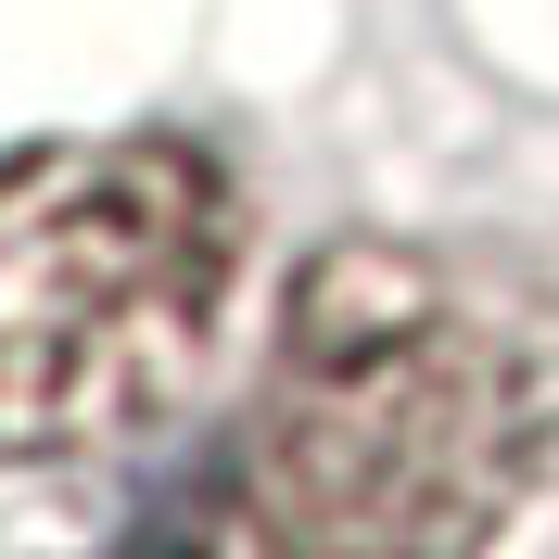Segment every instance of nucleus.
Returning <instances> with one entry per match:
<instances>
[{"label":"nucleus","instance_id":"nucleus-1","mask_svg":"<svg viewBox=\"0 0 559 559\" xmlns=\"http://www.w3.org/2000/svg\"><path fill=\"white\" fill-rule=\"evenodd\" d=\"M204 534L509 547L559 522V318L419 242H331L267 331Z\"/></svg>","mask_w":559,"mask_h":559},{"label":"nucleus","instance_id":"nucleus-2","mask_svg":"<svg viewBox=\"0 0 559 559\" xmlns=\"http://www.w3.org/2000/svg\"><path fill=\"white\" fill-rule=\"evenodd\" d=\"M254 293V204L204 140L0 153V471L115 457L204 394Z\"/></svg>","mask_w":559,"mask_h":559}]
</instances>
